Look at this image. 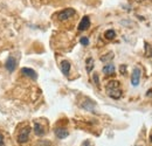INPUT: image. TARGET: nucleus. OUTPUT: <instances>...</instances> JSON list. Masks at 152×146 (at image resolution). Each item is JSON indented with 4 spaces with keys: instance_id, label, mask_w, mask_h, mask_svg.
<instances>
[{
    "instance_id": "nucleus-1",
    "label": "nucleus",
    "mask_w": 152,
    "mask_h": 146,
    "mask_svg": "<svg viewBox=\"0 0 152 146\" xmlns=\"http://www.w3.org/2000/svg\"><path fill=\"white\" fill-rule=\"evenodd\" d=\"M105 90L109 97L114 98V99H119L122 97V89H121V84L118 81H110L107 87H105Z\"/></svg>"
},
{
    "instance_id": "nucleus-2",
    "label": "nucleus",
    "mask_w": 152,
    "mask_h": 146,
    "mask_svg": "<svg viewBox=\"0 0 152 146\" xmlns=\"http://www.w3.org/2000/svg\"><path fill=\"white\" fill-rule=\"evenodd\" d=\"M75 9L74 8H66V9H63L62 12H60L58 14H57V18L60 21H64V20H68V19H70L73 15H75Z\"/></svg>"
},
{
    "instance_id": "nucleus-3",
    "label": "nucleus",
    "mask_w": 152,
    "mask_h": 146,
    "mask_svg": "<svg viewBox=\"0 0 152 146\" xmlns=\"http://www.w3.org/2000/svg\"><path fill=\"white\" fill-rule=\"evenodd\" d=\"M29 133H31V128H25L20 131V133L18 134V143L19 144H23L27 143L29 139Z\"/></svg>"
},
{
    "instance_id": "nucleus-4",
    "label": "nucleus",
    "mask_w": 152,
    "mask_h": 146,
    "mask_svg": "<svg viewBox=\"0 0 152 146\" xmlns=\"http://www.w3.org/2000/svg\"><path fill=\"white\" fill-rule=\"evenodd\" d=\"M140 69L139 68H133L132 70V74H131V84H132L133 87H137L138 84H139V82H140Z\"/></svg>"
},
{
    "instance_id": "nucleus-5",
    "label": "nucleus",
    "mask_w": 152,
    "mask_h": 146,
    "mask_svg": "<svg viewBox=\"0 0 152 146\" xmlns=\"http://www.w3.org/2000/svg\"><path fill=\"white\" fill-rule=\"evenodd\" d=\"M81 108H83L87 111H90V112H95V108H96V103L94 101L89 99V98H86V101L83 103H81Z\"/></svg>"
},
{
    "instance_id": "nucleus-6",
    "label": "nucleus",
    "mask_w": 152,
    "mask_h": 146,
    "mask_svg": "<svg viewBox=\"0 0 152 146\" xmlns=\"http://www.w3.org/2000/svg\"><path fill=\"white\" fill-rule=\"evenodd\" d=\"M5 68H6L10 73H12V72L15 70V68H17V61H15V58H14L13 56H10V57L7 58V61L5 62Z\"/></svg>"
},
{
    "instance_id": "nucleus-7",
    "label": "nucleus",
    "mask_w": 152,
    "mask_h": 146,
    "mask_svg": "<svg viewBox=\"0 0 152 146\" xmlns=\"http://www.w3.org/2000/svg\"><path fill=\"white\" fill-rule=\"evenodd\" d=\"M89 27H90V19L88 15H84L81 22L78 23V31H87Z\"/></svg>"
},
{
    "instance_id": "nucleus-8",
    "label": "nucleus",
    "mask_w": 152,
    "mask_h": 146,
    "mask_svg": "<svg viewBox=\"0 0 152 146\" xmlns=\"http://www.w3.org/2000/svg\"><path fill=\"white\" fill-rule=\"evenodd\" d=\"M54 133H55V136H56L58 139H64V138H67L69 136V131L64 128H55L54 130Z\"/></svg>"
},
{
    "instance_id": "nucleus-9",
    "label": "nucleus",
    "mask_w": 152,
    "mask_h": 146,
    "mask_svg": "<svg viewBox=\"0 0 152 146\" xmlns=\"http://www.w3.org/2000/svg\"><path fill=\"white\" fill-rule=\"evenodd\" d=\"M21 73L23 74L25 76L32 78V80H37V78H38V74H37V72L33 70V69H31V68H22V69H21Z\"/></svg>"
},
{
    "instance_id": "nucleus-10",
    "label": "nucleus",
    "mask_w": 152,
    "mask_h": 146,
    "mask_svg": "<svg viewBox=\"0 0 152 146\" xmlns=\"http://www.w3.org/2000/svg\"><path fill=\"white\" fill-rule=\"evenodd\" d=\"M60 66H61V72L63 73V75H64V76H68V75H69V72H70V63H69V61L63 60Z\"/></svg>"
},
{
    "instance_id": "nucleus-11",
    "label": "nucleus",
    "mask_w": 152,
    "mask_h": 146,
    "mask_svg": "<svg viewBox=\"0 0 152 146\" xmlns=\"http://www.w3.org/2000/svg\"><path fill=\"white\" fill-rule=\"evenodd\" d=\"M115 66L114 64H111V63H108L107 66H104L103 67V69H102V72L105 74V75H113L115 74Z\"/></svg>"
},
{
    "instance_id": "nucleus-12",
    "label": "nucleus",
    "mask_w": 152,
    "mask_h": 146,
    "mask_svg": "<svg viewBox=\"0 0 152 146\" xmlns=\"http://www.w3.org/2000/svg\"><path fill=\"white\" fill-rule=\"evenodd\" d=\"M34 133L39 136V137H41V136H43L45 134V128L43 126L41 125V124H39V123H34Z\"/></svg>"
},
{
    "instance_id": "nucleus-13",
    "label": "nucleus",
    "mask_w": 152,
    "mask_h": 146,
    "mask_svg": "<svg viewBox=\"0 0 152 146\" xmlns=\"http://www.w3.org/2000/svg\"><path fill=\"white\" fill-rule=\"evenodd\" d=\"M93 69H94V58L88 57L86 60V70H87V73H91Z\"/></svg>"
},
{
    "instance_id": "nucleus-14",
    "label": "nucleus",
    "mask_w": 152,
    "mask_h": 146,
    "mask_svg": "<svg viewBox=\"0 0 152 146\" xmlns=\"http://www.w3.org/2000/svg\"><path fill=\"white\" fill-rule=\"evenodd\" d=\"M115 36H116V33H115L114 29H109V31H107L104 33V37L108 39V40H113Z\"/></svg>"
},
{
    "instance_id": "nucleus-15",
    "label": "nucleus",
    "mask_w": 152,
    "mask_h": 146,
    "mask_svg": "<svg viewBox=\"0 0 152 146\" xmlns=\"http://www.w3.org/2000/svg\"><path fill=\"white\" fill-rule=\"evenodd\" d=\"M114 58V53H108V54H105L104 56H102L101 57V61L102 62H107V61H110V60H113Z\"/></svg>"
},
{
    "instance_id": "nucleus-16",
    "label": "nucleus",
    "mask_w": 152,
    "mask_h": 146,
    "mask_svg": "<svg viewBox=\"0 0 152 146\" xmlns=\"http://www.w3.org/2000/svg\"><path fill=\"white\" fill-rule=\"evenodd\" d=\"M80 43L83 45V46H88V45H89V39L86 36L81 37V39H80Z\"/></svg>"
},
{
    "instance_id": "nucleus-17",
    "label": "nucleus",
    "mask_w": 152,
    "mask_h": 146,
    "mask_svg": "<svg viewBox=\"0 0 152 146\" xmlns=\"http://www.w3.org/2000/svg\"><path fill=\"white\" fill-rule=\"evenodd\" d=\"M93 78H94V82H95V84L97 87H99V78H98V74H94L93 75Z\"/></svg>"
},
{
    "instance_id": "nucleus-18",
    "label": "nucleus",
    "mask_w": 152,
    "mask_h": 146,
    "mask_svg": "<svg viewBox=\"0 0 152 146\" xmlns=\"http://www.w3.org/2000/svg\"><path fill=\"white\" fill-rule=\"evenodd\" d=\"M40 146H50V143L46 142V140H42V142H40Z\"/></svg>"
},
{
    "instance_id": "nucleus-19",
    "label": "nucleus",
    "mask_w": 152,
    "mask_h": 146,
    "mask_svg": "<svg viewBox=\"0 0 152 146\" xmlns=\"http://www.w3.org/2000/svg\"><path fill=\"white\" fill-rule=\"evenodd\" d=\"M125 69H126V66H125V64H122L121 68H119V70H121L122 74H125Z\"/></svg>"
},
{
    "instance_id": "nucleus-20",
    "label": "nucleus",
    "mask_w": 152,
    "mask_h": 146,
    "mask_svg": "<svg viewBox=\"0 0 152 146\" xmlns=\"http://www.w3.org/2000/svg\"><path fill=\"white\" fill-rule=\"evenodd\" d=\"M0 146H4V137L1 133H0Z\"/></svg>"
},
{
    "instance_id": "nucleus-21",
    "label": "nucleus",
    "mask_w": 152,
    "mask_h": 146,
    "mask_svg": "<svg viewBox=\"0 0 152 146\" xmlns=\"http://www.w3.org/2000/svg\"><path fill=\"white\" fill-rule=\"evenodd\" d=\"M82 146H90V143H89L88 140H86V142H84V143L82 144Z\"/></svg>"
},
{
    "instance_id": "nucleus-22",
    "label": "nucleus",
    "mask_w": 152,
    "mask_h": 146,
    "mask_svg": "<svg viewBox=\"0 0 152 146\" xmlns=\"http://www.w3.org/2000/svg\"><path fill=\"white\" fill-rule=\"evenodd\" d=\"M150 142H151V143H152V134H151V136H150Z\"/></svg>"
}]
</instances>
